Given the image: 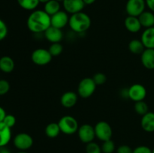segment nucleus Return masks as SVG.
I'll return each mask as SVG.
<instances>
[{
    "label": "nucleus",
    "mask_w": 154,
    "mask_h": 153,
    "mask_svg": "<svg viewBox=\"0 0 154 153\" xmlns=\"http://www.w3.org/2000/svg\"><path fill=\"white\" fill-rule=\"evenodd\" d=\"M120 94H121L122 97L129 98V91H128V88H124V89L122 90L120 92Z\"/></svg>",
    "instance_id": "nucleus-38"
},
{
    "label": "nucleus",
    "mask_w": 154,
    "mask_h": 153,
    "mask_svg": "<svg viewBox=\"0 0 154 153\" xmlns=\"http://www.w3.org/2000/svg\"><path fill=\"white\" fill-rule=\"evenodd\" d=\"M52 56H58L63 52V46L60 43H53L48 49Z\"/></svg>",
    "instance_id": "nucleus-28"
},
{
    "label": "nucleus",
    "mask_w": 154,
    "mask_h": 153,
    "mask_svg": "<svg viewBox=\"0 0 154 153\" xmlns=\"http://www.w3.org/2000/svg\"><path fill=\"white\" fill-rule=\"evenodd\" d=\"M86 152L87 153H102V148L98 143L95 142H90L87 144L86 146Z\"/></svg>",
    "instance_id": "nucleus-29"
},
{
    "label": "nucleus",
    "mask_w": 154,
    "mask_h": 153,
    "mask_svg": "<svg viewBox=\"0 0 154 153\" xmlns=\"http://www.w3.org/2000/svg\"><path fill=\"white\" fill-rule=\"evenodd\" d=\"M0 153H11V152L6 146L0 147Z\"/></svg>",
    "instance_id": "nucleus-39"
},
{
    "label": "nucleus",
    "mask_w": 154,
    "mask_h": 153,
    "mask_svg": "<svg viewBox=\"0 0 154 153\" xmlns=\"http://www.w3.org/2000/svg\"><path fill=\"white\" fill-rule=\"evenodd\" d=\"M10 90V83L6 80H0V96L5 95Z\"/></svg>",
    "instance_id": "nucleus-32"
},
{
    "label": "nucleus",
    "mask_w": 154,
    "mask_h": 153,
    "mask_svg": "<svg viewBox=\"0 0 154 153\" xmlns=\"http://www.w3.org/2000/svg\"><path fill=\"white\" fill-rule=\"evenodd\" d=\"M141 26L144 28H150L154 26V14L152 11L144 10L139 16H138Z\"/></svg>",
    "instance_id": "nucleus-21"
},
{
    "label": "nucleus",
    "mask_w": 154,
    "mask_h": 153,
    "mask_svg": "<svg viewBox=\"0 0 154 153\" xmlns=\"http://www.w3.org/2000/svg\"><path fill=\"white\" fill-rule=\"evenodd\" d=\"M45 132L46 136L49 138H56L59 136L61 130L58 123L51 122L46 126Z\"/></svg>",
    "instance_id": "nucleus-24"
},
{
    "label": "nucleus",
    "mask_w": 154,
    "mask_h": 153,
    "mask_svg": "<svg viewBox=\"0 0 154 153\" xmlns=\"http://www.w3.org/2000/svg\"><path fill=\"white\" fill-rule=\"evenodd\" d=\"M48 1H50V0H39V2L42 3H44V4H45L46 2H48Z\"/></svg>",
    "instance_id": "nucleus-41"
},
{
    "label": "nucleus",
    "mask_w": 154,
    "mask_h": 153,
    "mask_svg": "<svg viewBox=\"0 0 154 153\" xmlns=\"http://www.w3.org/2000/svg\"><path fill=\"white\" fill-rule=\"evenodd\" d=\"M135 111L138 115L144 116L147 112H149V107L147 104L144 100L135 102Z\"/></svg>",
    "instance_id": "nucleus-26"
},
{
    "label": "nucleus",
    "mask_w": 154,
    "mask_h": 153,
    "mask_svg": "<svg viewBox=\"0 0 154 153\" xmlns=\"http://www.w3.org/2000/svg\"><path fill=\"white\" fill-rule=\"evenodd\" d=\"M152 153H154V148L153 150H152Z\"/></svg>",
    "instance_id": "nucleus-44"
},
{
    "label": "nucleus",
    "mask_w": 154,
    "mask_h": 153,
    "mask_svg": "<svg viewBox=\"0 0 154 153\" xmlns=\"http://www.w3.org/2000/svg\"><path fill=\"white\" fill-rule=\"evenodd\" d=\"M15 67L14 61L11 57L4 56L0 58V70L6 74L11 73Z\"/></svg>",
    "instance_id": "nucleus-20"
},
{
    "label": "nucleus",
    "mask_w": 154,
    "mask_h": 153,
    "mask_svg": "<svg viewBox=\"0 0 154 153\" xmlns=\"http://www.w3.org/2000/svg\"><path fill=\"white\" fill-rule=\"evenodd\" d=\"M52 55L49 50L45 48H38L35 50L31 55L32 61L38 66H45L49 64L52 60Z\"/></svg>",
    "instance_id": "nucleus-5"
},
{
    "label": "nucleus",
    "mask_w": 154,
    "mask_h": 153,
    "mask_svg": "<svg viewBox=\"0 0 154 153\" xmlns=\"http://www.w3.org/2000/svg\"><path fill=\"white\" fill-rule=\"evenodd\" d=\"M60 8H61V5H60V2L57 0H50L45 4L44 10L51 16L60 11Z\"/></svg>",
    "instance_id": "nucleus-22"
},
{
    "label": "nucleus",
    "mask_w": 154,
    "mask_h": 153,
    "mask_svg": "<svg viewBox=\"0 0 154 153\" xmlns=\"http://www.w3.org/2000/svg\"><path fill=\"white\" fill-rule=\"evenodd\" d=\"M124 25L126 29L132 33L138 32L142 27L138 17L132 16H128L125 19Z\"/></svg>",
    "instance_id": "nucleus-18"
},
{
    "label": "nucleus",
    "mask_w": 154,
    "mask_h": 153,
    "mask_svg": "<svg viewBox=\"0 0 154 153\" xmlns=\"http://www.w3.org/2000/svg\"><path fill=\"white\" fill-rule=\"evenodd\" d=\"M6 115H7V114H6V112L4 110V108L0 106V122H2Z\"/></svg>",
    "instance_id": "nucleus-37"
},
{
    "label": "nucleus",
    "mask_w": 154,
    "mask_h": 153,
    "mask_svg": "<svg viewBox=\"0 0 154 153\" xmlns=\"http://www.w3.org/2000/svg\"><path fill=\"white\" fill-rule=\"evenodd\" d=\"M69 17L70 16H69L67 12L60 10L57 14L51 16V26L62 29L67 25H69Z\"/></svg>",
    "instance_id": "nucleus-11"
},
{
    "label": "nucleus",
    "mask_w": 154,
    "mask_h": 153,
    "mask_svg": "<svg viewBox=\"0 0 154 153\" xmlns=\"http://www.w3.org/2000/svg\"><path fill=\"white\" fill-rule=\"evenodd\" d=\"M78 102V94L75 92L69 91L63 93L60 98V103L65 108H72Z\"/></svg>",
    "instance_id": "nucleus-14"
},
{
    "label": "nucleus",
    "mask_w": 154,
    "mask_h": 153,
    "mask_svg": "<svg viewBox=\"0 0 154 153\" xmlns=\"http://www.w3.org/2000/svg\"><path fill=\"white\" fill-rule=\"evenodd\" d=\"M85 4H92L96 2V0H83Z\"/></svg>",
    "instance_id": "nucleus-40"
},
{
    "label": "nucleus",
    "mask_w": 154,
    "mask_h": 153,
    "mask_svg": "<svg viewBox=\"0 0 154 153\" xmlns=\"http://www.w3.org/2000/svg\"><path fill=\"white\" fill-rule=\"evenodd\" d=\"M96 137L99 140L106 141L108 140H111L113 135V130L109 123L105 121H100L96 123L94 126Z\"/></svg>",
    "instance_id": "nucleus-6"
},
{
    "label": "nucleus",
    "mask_w": 154,
    "mask_h": 153,
    "mask_svg": "<svg viewBox=\"0 0 154 153\" xmlns=\"http://www.w3.org/2000/svg\"><path fill=\"white\" fill-rule=\"evenodd\" d=\"M63 5L65 11L74 14L82 11L85 4L83 0H63Z\"/></svg>",
    "instance_id": "nucleus-12"
},
{
    "label": "nucleus",
    "mask_w": 154,
    "mask_h": 153,
    "mask_svg": "<svg viewBox=\"0 0 154 153\" xmlns=\"http://www.w3.org/2000/svg\"><path fill=\"white\" fill-rule=\"evenodd\" d=\"M69 26L75 33L81 34L87 32L91 26V19L87 14L81 11L72 14L69 17Z\"/></svg>",
    "instance_id": "nucleus-2"
},
{
    "label": "nucleus",
    "mask_w": 154,
    "mask_h": 153,
    "mask_svg": "<svg viewBox=\"0 0 154 153\" xmlns=\"http://www.w3.org/2000/svg\"><path fill=\"white\" fill-rule=\"evenodd\" d=\"M8 32V29L7 25L2 20L0 19V41L5 38Z\"/></svg>",
    "instance_id": "nucleus-33"
},
{
    "label": "nucleus",
    "mask_w": 154,
    "mask_h": 153,
    "mask_svg": "<svg viewBox=\"0 0 154 153\" xmlns=\"http://www.w3.org/2000/svg\"><path fill=\"white\" fill-rule=\"evenodd\" d=\"M33 138L27 133H19L13 140L14 146L20 151H26L33 145Z\"/></svg>",
    "instance_id": "nucleus-7"
},
{
    "label": "nucleus",
    "mask_w": 154,
    "mask_h": 153,
    "mask_svg": "<svg viewBox=\"0 0 154 153\" xmlns=\"http://www.w3.org/2000/svg\"><path fill=\"white\" fill-rule=\"evenodd\" d=\"M16 118H15L14 116L11 115V114H7V115L5 116V117L4 120H3L2 122L4 123L5 125H7L8 127L10 128H13L14 126L15 125V124H16Z\"/></svg>",
    "instance_id": "nucleus-31"
},
{
    "label": "nucleus",
    "mask_w": 154,
    "mask_h": 153,
    "mask_svg": "<svg viewBox=\"0 0 154 153\" xmlns=\"http://www.w3.org/2000/svg\"><path fill=\"white\" fill-rule=\"evenodd\" d=\"M3 122H0V147L6 146L11 140V130Z\"/></svg>",
    "instance_id": "nucleus-19"
},
{
    "label": "nucleus",
    "mask_w": 154,
    "mask_h": 153,
    "mask_svg": "<svg viewBox=\"0 0 154 153\" xmlns=\"http://www.w3.org/2000/svg\"><path fill=\"white\" fill-rule=\"evenodd\" d=\"M143 66L149 70L154 69V49H145L141 54Z\"/></svg>",
    "instance_id": "nucleus-15"
},
{
    "label": "nucleus",
    "mask_w": 154,
    "mask_h": 153,
    "mask_svg": "<svg viewBox=\"0 0 154 153\" xmlns=\"http://www.w3.org/2000/svg\"><path fill=\"white\" fill-rule=\"evenodd\" d=\"M93 80H94V82H96V85H103L107 81V76L105 74L101 73V72H99V73H96L93 75Z\"/></svg>",
    "instance_id": "nucleus-30"
},
{
    "label": "nucleus",
    "mask_w": 154,
    "mask_h": 153,
    "mask_svg": "<svg viewBox=\"0 0 154 153\" xmlns=\"http://www.w3.org/2000/svg\"><path fill=\"white\" fill-rule=\"evenodd\" d=\"M102 153H113L115 150V144L112 140L104 141L102 146Z\"/></svg>",
    "instance_id": "nucleus-27"
},
{
    "label": "nucleus",
    "mask_w": 154,
    "mask_h": 153,
    "mask_svg": "<svg viewBox=\"0 0 154 153\" xmlns=\"http://www.w3.org/2000/svg\"><path fill=\"white\" fill-rule=\"evenodd\" d=\"M141 40L146 49H154V26L145 28L141 34Z\"/></svg>",
    "instance_id": "nucleus-16"
},
{
    "label": "nucleus",
    "mask_w": 154,
    "mask_h": 153,
    "mask_svg": "<svg viewBox=\"0 0 154 153\" xmlns=\"http://www.w3.org/2000/svg\"><path fill=\"white\" fill-rule=\"evenodd\" d=\"M96 84L93 78L85 77L80 81L78 86V94L83 98H88L94 94Z\"/></svg>",
    "instance_id": "nucleus-4"
},
{
    "label": "nucleus",
    "mask_w": 154,
    "mask_h": 153,
    "mask_svg": "<svg viewBox=\"0 0 154 153\" xmlns=\"http://www.w3.org/2000/svg\"><path fill=\"white\" fill-rule=\"evenodd\" d=\"M45 38L51 42L53 43H60L63 38V32L62 29L58 28H56L54 26H50L46 31L44 32Z\"/></svg>",
    "instance_id": "nucleus-13"
},
{
    "label": "nucleus",
    "mask_w": 154,
    "mask_h": 153,
    "mask_svg": "<svg viewBox=\"0 0 154 153\" xmlns=\"http://www.w3.org/2000/svg\"><path fill=\"white\" fill-rule=\"evenodd\" d=\"M145 2L146 5L148 7V8L152 12H154V0H145Z\"/></svg>",
    "instance_id": "nucleus-36"
},
{
    "label": "nucleus",
    "mask_w": 154,
    "mask_h": 153,
    "mask_svg": "<svg viewBox=\"0 0 154 153\" xmlns=\"http://www.w3.org/2000/svg\"><path fill=\"white\" fill-rule=\"evenodd\" d=\"M18 4L26 10H35L38 6L39 0H17Z\"/></svg>",
    "instance_id": "nucleus-25"
},
{
    "label": "nucleus",
    "mask_w": 154,
    "mask_h": 153,
    "mask_svg": "<svg viewBox=\"0 0 154 153\" xmlns=\"http://www.w3.org/2000/svg\"><path fill=\"white\" fill-rule=\"evenodd\" d=\"M145 49L141 39H133L129 43V51L135 55H141Z\"/></svg>",
    "instance_id": "nucleus-23"
},
{
    "label": "nucleus",
    "mask_w": 154,
    "mask_h": 153,
    "mask_svg": "<svg viewBox=\"0 0 154 153\" xmlns=\"http://www.w3.org/2000/svg\"><path fill=\"white\" fill-rule=\"evenodd\" d=\"M141 126L143 130L148 133L154 132V112H150L142 116L141 120Z\"/></svg>",
    "instance_id": "nucleus-17"
},
{
    "label": "nucleus",
    "mask_w": 154,
    "mask_h": 153,
    "mask_svg": "<svg viewBox=\"0 0 154 153\" xmlns=\"http://www.w3.org/2000/svg\"><path fill=\"white\" fill-rule=\"evenodd\" d=\"M133 149L128 145H121L117 148V153H132Z\"/></svg>",
    "instance_id": "nucleus-35"
},
{
    "label": "nucleus",
    "mask_w": 154,
    "mask_h": 153,
    "mask_svg": "<svg viewBox=\"0 0 154 153\" xmlns=\"http://www.w3.org/2000/svg\"><path fill=\"white\" fill-rule=\"evenodd\" d=\"M57 1H59V2H63V0H57Z\"/></svg>",
    "instance_id": "nucleus-43"
},
{
    "label": "nucleus",
    "mask_w": 154,
    "mask_h": 153,
    "mask_svg": "<svg viewBox=\"0 0 154 153\" xmlns=\"http://www.w3.org/2000/svg\"><path fill=\"white\" fill-rule=\"evenodd\" d=\"M78 134L80 140L86 144L93 142V140L96 137L94 127L89 124H84L79 126Z\"/></svg>",
    "instance_id": "nucleus-9"
},
{
    "label": "nucleus",
    "mask_w": 154,
    "mask_h": 153,
    "mask_svg": "<svg viewBox=\"0 0 154 153\" xmlns=\"http://www.w3.org/2000/svg\"><path fill=\"white\" fill-rule=\"evenodd\" d=\"M17 153H28V152L26 151H19L18 152H17Z\"/></svg>",
    "instance_id": "nucleus-42"
},
{
    "label": "nucleus",
    "mask_w": 154,
    "mask_h": 153,
    "mask_svg": "<svg viewBox=\"0 0 154 153\" xmlns=\"http://www.w3.org/2000/svg\"><path fill=\"white\" fill-rule=\"evenodd\" d=\"M145 0H128L126 4V11L128 16H138L145 10Z\"/></svg>",
    "instance_id": "nucleus-8"
},
{
    "label": "nucleus",
    "mask_w": 154,
    "mask_h": 153,
    "mask_svg": "<svg viewBox=\"0 0 154 153\" xmlns=\"http://www.w3.org/2000/svg\"><path fill=\"white\" fill-rule=\"evenodd\" d=\"M129 98L135 102L144 100L147 96V89L143 85L135 83L128 88Z\"/></svg>",
    "instance_id": "nucleus-10"
},
{
    "label": "nucleus",
    "mask_w": 154,
    "mask_h": 153,
    "mask_svg": "<svg viewBox=\"0 0 154 153\" xmlns=\"http://www.w3.org/2000/svg\"><path fill=\"white\" fill-rule=\"evenodd\" d=\"M132 153H152V149L147 146H139L134 148Z\"/></svg>",
    "instance_id": "nucleus-34"
},
{
    "label": "nucleus",
    "mask_w": 154,
    "mask_h": 153,
    "mask_svg": "<svg viewBox=\"0 0 154 153\" xmlns=\"http://www.w3.org/2000/svg\"><path fill=\"white\" fill-rule=\"evenodd\" d=\"M62 133L67 135H72L78 132L79 128L78 122L72 116H64L58 122Z\"/></svg>",
    "instance_id": "nucleus-3"
},
{
    "label": "nucleus",
    "mask_w": 154,
    "mask_h": 153,
    "mask_svg": "<svg viewBox=\"0 0 154 153\" xmlns=\"http://www.w3.org/2000/svg\"><path fill=\"white\" fill-rule=\"evenodd\" d=\"M26 25L29 30L34 34L44 33L51 26V16L44 10H35L29 15Z\"/></svg>",
    "instance_id": "nucleus-1"
}]
</instances>
